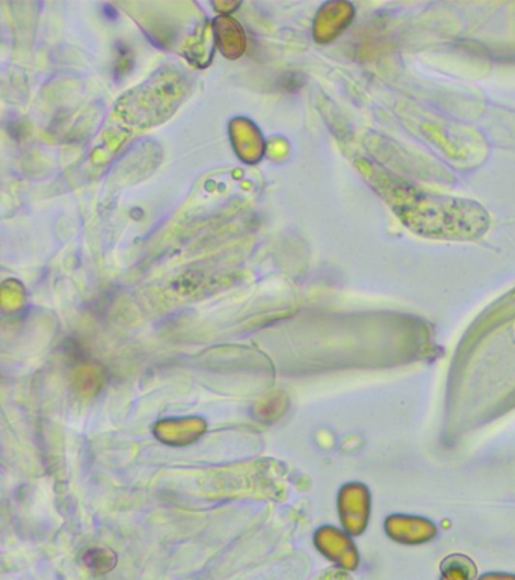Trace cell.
I'll return each instance as SVG.
<instances>
[{
  "mask_svg": "<svg viewBox=\"0 0 515 580\" xmlns=\"http://www.w3.org/2000/svg\"><path fill=\"white\" fill-rule=\"evenodd\" d=\"M337 578H339V573H334V575L325 576V578H322L319 580H337Z\"/></svg>",
  "mask_w": 515,
  "mask_h": 580,
  "instance_id": "cell-1",
  "label": "cell"
}]
</instances>
